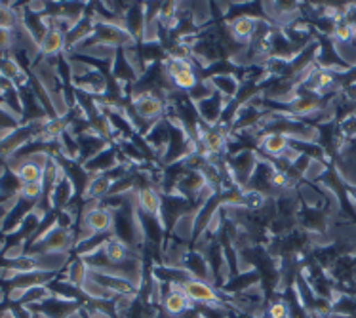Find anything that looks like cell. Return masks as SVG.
<instances>
[{"instance_id": "obj_1", "label": "cell", "mask_w": 356, "mask_h": 318, "mask_svg": "<svg viewBox=\"0 0 356 318\" xmlns=\"http://www.w3.org/2000/svg\"><path fill=\"white\" fill-rule=\"evenodd\" d=\"M181 288L191 301H197V303L202 305L216 303L218 301V292H216V288L210 286L206 280H200V278H189L187 283L183 284Z\"/></svg>"}, {"instance_id": "obj_2", "label": "cell", "mask_w": 356, "mask_h": 318, "mask_svg": "<svg viewBox=\"0 0 356 318\" xmlns=\"http://www.w3.org/2000/svg\"><path fill=\"white\" fill-rule=\"evenodd\" d=\"M65 31L59 29L56 23H48V33L44 35L42 42L38 44V50L44 56H56L67 46Z\"/></svg>"}, {"instance_id": "obj_3", "label": "cell", "mask_w": 356, "mask_h": 318, "mask_svg": "<svg viewBox=\"0 0 356 318\" xmlns=\"http://www.w3.org/2000/svg\"><path fill=\"white\" fill-rule=\"evenodd\" d=\"M134 109H136V113H138L141 118L151 120V118H156V116L164 113V103H162V100H159L156 95L143 94L134 100Z\"/></svg>"}, {"instance_id": "obj_4", "label": "cell", "mask_w": 356, "mask_h": 318, "mask_svg": "<svg viewBox=\"0 0 356 318\" xmlns=\"http://www.w3.org/2000/svg\"><path fill=\"white\" fill-rule=\"evenodd\" d=\"M84 223H86L88 231L92 232H105L109 231L111 225H113V217L105 208L102 206H94L86 212L84 216Z\"/></svg>"}, {"instance_id": "obj_5", "label": "cell", "mask_w": 356, "mask_h": 318, "mask_svg": "<svg viewBox=\"0 0 356 318\" xmlns=\"http://www.w3.org/2000/svg\"><path fill=\"white\" fill-rule=\"evenodd\" d=\"M191 299L183 292L181 286H172V289L164 294V309L170 315H181L189 309Z\"/></svg>"}, {"instance_id": "obj_6", "label": "cell", "mask_w": 356, "mask_h": 318, "mask_svg": "<svg viewBox=\"0 0 356 318\" xmlns=\"http://www.w3.org/2000/svg\"><path fill=\"white\" fill-rule=\"evenodd\" d=\"M320 107H322V95L309 92V94L296 95V100L290 105V111L296 115H311V113L320 111Z\"/></svg>"}, {"instance_id": "obj_7", "label": "cell", "mask_w": 356, "mask_h": 318, "mask_svg": "<svg viewBox=\"0 0 356 318\" xmlns=\"http://www.w3.org/2000/svg\"><path fill=\"white\" fill-rule=\"evenodd\" d=\"M103 255L107 257L109 265H124L122 261L128 257V248L120 239H111L103 244Z\"/></svg>"}, {"instance_id": "obj_8", "label": "cell", "mask_w": 356, "mask_h": 318, "mask_svg": "<svg viewBox=\"0 0 356 318\" xmlns=\"http://www.w3.org/2000/svg\"><path fill=\"white\" fill-rule=\"evenodd\" d=\"M88 265L84 260H74L67 265V283L73 284L74 288H82L88 280Z\"/></svg>"}, {"instance_id": "obj_9", "label": "cell", "mask_w": 356, "mask_h": 318, "mask_svg": "<svg viewBox=\"0 0 356 318\" xmlns=\"http://www.w3.org/2000/svg\"><path fill=\"white\" fill-rule=\"evenodd\" d=\"M139 204H141V208H143L147 214H151V216H154V214L160 210V198L153 189H141V191H139Z\"/></svg>"}, {"instance_id": "obj_10", "label": "cell", "mask_w": 356, "mask_h": 318, "mask_svg": "<svg viewBox=\"0 0 356 318\" xmlns=\"http://www.w3.org/2000/svg\"><path fill=\"white\" fill-rule=\"evenodd\" d=\"M231 31H233V35L236 38H242V40H246L250 36L254 35L255 31V22L252 17H238V19H234L231 23Z\"/></svg>"}, {"instance_id": "obj_11", "label": "cell", "mask_w": 356, "mask_h": 318, "mask_svg": "<svg viewBox=\"0 0 356 318\" xmlns=\"http://www.w3.org/2000/svg\"><path fill=\"white\" fill-rule=\"evenodd\" d=\"M286 147H288V138L284 136V134H269L265 141H263V149L270 154H280V152L286 151Z\"/></svg>"}, {"instance_id": "obj_12", "label": "cell", "mask_w": 356, "mask_h": 318, "mask_svg": "<svg viewBox=\"0 0 356 318\" xmlns=\"http://www.w3.org/2000/svg\"><path fill=\"white\" fill-rule=\"evenodd\" d=\"M202 143L210 152H219L223 149V143H225V141H223V136H221L218 130H208L204 134Z\"/></svg>"}, {"instance_id": "obj_13", "label": "cell", "mask_w": 356, "mask_h": 318, "mask_svg": "<svg viewBox=\"0 0 356 318\" xmlns=\"http://www.w3.org/2000/svg\"><path fill=\"white\" fill-rule=\"evenodd\" d=\"M42 193L44 183H25V185H22V191H19V198L33 202V200H37Z\"/></svg>"}, {"instance_id": "obj_14", "label": "cell", "mask_w": 356, "mask_h": 318, "mask_svg": "<svg viewBox=\"0 0 356 318\" xmlns=\"http://www.w3.org/2000/svg\"><path fill=\"white\" fill-rule=\"evenodd\" d=\"M105 191H109V180L105 177V175H99V177H95L86 189V196H99L103 195Z\"/></svg>"}, {"instance_id": "obj_15", "label": "cell", "mask_w": 356, "mask_h": 318, "mask_svg": "<svg viewBox=\"0 0 356 318\" xmlns=\"http://www.w3.org/2000/svg\"><path fill=\"white\" fill-rule=\"evenodd\" d=\"M269 318H290V309L286 301H275L270 305L269 311H267Z\"/></svg>"}, {"instance_id": "obj_16", "label": "cell", "mask_w": 356, "mask_h": 318, "mask_svg": "<svg viewBox=\"0 0 356 318\" xmlns=\"http://www.w3.org/2000/svg\"><path fill=\"white\" fill-rule=\"evenodd\" d=\"M14 44V31L0 29V51H6Z\"/></svg>"}, {"instance_id": "obj_17", "label": "cell", "mask_w": 356, "mask_h": 318, "mask_svg": "<svg viewBox=\"0 0 356 318\" xmlns=\"http://www.w3.org/2000/svg\"><path fill=\"white\" fill-rule=\"evenodd\" d=\"M94 318H107V317H105V315H99V312H95Z\"/></svg>"}, {"instance_id": "obj_18", "label": "cell", "mask_w": 356, "mask_h": 318, "mask_svg": "<svg viewBox=\"0 0 356 318\" xmlns=\"http://www.w3.org/2000/svg\"><path fill=\"white\" fill-rule=\"evenodd\" d=\"M353 40H355V42H356V29H355V33H353Z\"/></svg>"}]
</instances>
